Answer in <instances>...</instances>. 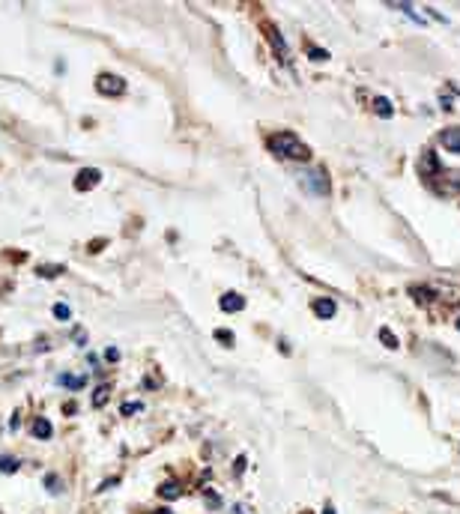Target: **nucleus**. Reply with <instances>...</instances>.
Instances as JSON below:
<instances>
[{
  "label": "nucleus",
  "instance_id": "obj_3",
  "mask_svg": "<svg viewBox=\"0 0 460 514\" xmlns=\"http://www.w3.org/2000/svg\"><path fill=\"white\" fill-rule=\"evenodd\" d=\"M96 90H99L102 96H123V93H126V81H123L119 75L102 72V75L96 78Z\"/></svg>",
  "mask_w": 460,
  "mask_h": 514
},
{
  "label": "nucleus",
  "instance_id": "obj_4",
  "mask_svg": "<svg viewBox=\"0 0 460 514\" xmlns=\"http://www.w3.org/2000/svg\"><path fill=\"white\" fill-rule=\"evenodd\" d=\"M260 30L266 33V39H269V45H272L275 51L281 54V60H290V48H287V42H284V36H281V30L275 27L272 21H263V24H260Z\"/></svg>",
  "mask_w": 460,
  "mask_h": 514
},
{
  "label": "nucleus",
  "instance_id": "obj_32",
  "mask_svg": "<svg viewBox=\"0 0 460 514\" xmlns=\"http://www.w3.org/2000/svg\"><path fill=\"white\" fill-rule=\"evenodd\" d=\"M302 514H308V511H302Z\"/></svg>",
  "mask_w": 460,
  "mask_h": 514
},
{
  "label": "nucleus",
  "instance_id": "obj_14",
  "mask_svg": "<svg viewBox=\"0 0 460 514\" xmlns=\"http://www.w3.org/2000/svg\"><path fill=\"white\" fill-rule=\"evenodd\" d=\"M108 394H111V386H99L93 392V407H105L108 404Z\"/></svg>",
  "mask_w": 460,
  "mask_h": 514
},
{
  "label": "nucleus",
  "instance_id": "obj_2",
  "mask_svg": "<svg viewBox=\"0 0 460 514\" xmlns=\"http://www.w3.org/2000/svg\"><path fill=\"white\" fill-rule=\"evenodd\" d=\"M299 183L314 197H326L329 194V173H326V168H305L299 173Z\"/></svg>",
  "mask_w": 460,
  "mask_h": 514
},
{
  "label": "nucleus",
  "instance_id": "obj_9",
  "mask_svg": "<svg viewBox=\"0 0 460 514\" xmlns=\"http://www.w3.org/2000/svg\"><path fill=\"white\" fill-rule=\"evenodd\" d=\"M245 308V299L239 293H224L222 296V311H242Z\"/></svg>",
  "mask_w": 460,
  "mask_h": 514
},
{
  "label": "nucleus",
  "instance_id": "obj_6",
  "mask_svg": "<svg viewBox=\"0 0 460 514\" xmlns=\"http://www.w3.org/2000/svg\"><path fill=\"white\" fill-rule=\"evenodd\" d=\"M439 147L448 150V153H460V129H443L439 132Z\"/></svg>",
  "mask_w": 460,
  "mask_h": 514
},
{
  "label": "nucleus",
  "instance_id": "obj_1",
  "mask_svg": "<svg viewBox=\"0 0 460 514\" xmlns=\"http://www.w3.org/2000/svg\"><path fill=\"white\" fill-rule=\"evenodd\" d=\"M266 147H269V153L278 155V159H287V162H311V150H308V144H302L299 137L293 135V132H278L266 141Z\"/></svg>",
  "mask_w": 460,
  "mask_h": 514
},
{
  "label": "nucleus",
  "instance_id": "obj_5",
  "mask_svg": "<svg viewBox=\"0 0 460 514\" xmlns=\"http://www.w3.org/2000/svg\"><path fill=\"white\" fill-rule=\"evenodd\" d=\"M439 171H443V162L436 159V153H433V150H425V153H422V159H418V173H422V176H427V180H433V176H436Z\"/></svg>",
  "mask_w": 460,
  "mask_h": 514
},
{
  "label": "nucleus",
  "instance_id": "obj_21",
  "mask_svg": "<svg viewBox=\"0 0 460 514\" xmlns=\"http://www.w3.org/2000/svg\"><path fill=\"white\" fill-rule=\"evenodd\" d=\"M36 272H39V278H54V275L63 272V266H39Z\"/></svg>",
  "mask_w": 460,
  "mask_h": 514
},
{
  "label": "nucleus",
  "instance_id": "obj_22",
  "mask_svg": "<svg viewBox=\"0 0 460 514\" xmlns=\"http://www.w3.org/2000/svg\"><path fill=\"white\" fill-rule=\"evenodd\" d=\"M206 505L215 511V508H222V497L215 493V490H206Z\"/></svg>",
  "mask_w": 460,
  "mask_h": 514
},
{
  "label": "nucleus",
  "instance_id": "obj_27",
  "mask_svg": "<svg viewBox=\"0 0 460 514\" xmlns=\"http://www.w3.org/2000/svg\"><path fill=\"white\" fill-rule=\"evenodd\" d=\"M233 472H236V476H242V472H245V458H242V454L236 458V469H233Z\"/></svg>",
  "mask_w": 460,
  "mask_h": 514
},
{
  "label": "nucleus",
  "instance_id": "obj_31",
  "mask_svg": "<svg viewBox=\"0 0 460 514\" xmlns=\"http://www.w3.org/2000/svg\"><path fill=\"white\" fill-rule=\"evenodd\" d=\"M457 329H460V320H457Z\"/></svg>",
  "mask_w": 460,
  "mask_h": 514
},
{
  "label": "nucleus",
  "instance_id": "obj_13",
  "mask_svg": "<svg viewBox=\"0 0 460 514\" xmlns=\"http://www.w3.org/2000/svg\"><path fill=\"white\" fill-rule=\"evenodd\" d=\"M57 383H60V386H66V389H81L87 380H84V377H72V374H60V377H57Z\"/></svg>",
  "mask_w": 460,
  "mask_h": 514
},
{
  "label": "nucleus",
  "instance_id": "obj_19",
  "mask_svg": "<svg viewBox=\"0 0 460 514\" xmlns=\"http://www.w3.org/2000/svg\"><path fill=\"white\" fill-rule=\"evenodd\" d=\"M45 487H48L51 493H60V490H63V484H60V479H57L54 472H48V476H45Z\"/></svg>",
  "mask_w": 460,
  "mask_h": 514
},
{
  "label": "nucleus",
  "instance_id": "obj_18",
  "mask_svg": "<svg viewBox=\"0 0 460 514\" xmlns=\"http://www.w3.org/2000/svg\"><path fill=\"white\" fill-rule=\"evenodd\" d=\"M308 57H311L314 63H326V60H329V51H326V48H308Z\"/></svg>",
  "mask_w": 460,
  "mask_h": 514
},
{
  "label": "nucleus",
  "instance_id": "obj_20",
  "mask_svg": "<svg viewBox=\"0 0 460 514\" xmlns=\"http://www.w3.org/2000/svg\"><path fill=\"white\" fill-rule=\"evenodd\" d=\"M379 341L386 344V347H392V350H397V338H394L389 329H379Z\"/></svg>",
  "mask_w": 460,
  "mask_h": 514
},
{
  "label": "nucleus",
  "instance_id": "obj_15",
  "mask_svg": "<svg viewBox=\"0 0 460 514\" xmlns=\"http://www.w3.org/2000/svg\"><path fill=\"white\" fill-rule=\"evenodd\" d=\"M18 469V458L12 454H0V472H15Z\"/></svg>",
  "mask_w": 460,
  "mask_h": 514
},
{
  "label": "nucleus",
  "instance_id": "obj_12",
  "mask_svg": "<svg viewBox=\"0 0 460 514\" xmlns=\"http://www.w3.org/2000/svg\"><path fill=\"white\" fill-rule=\"evenodd\" d=\"M158 493H162V497H165V499H176V497H179V493H183V487H179V481H165V484H162V487H158Z\"/></svg>",
  "mask_w": 460,
  "mask_h": 514
},
{
  "label": "nucleus",
  "instance_id": "obj_17",
  "mask_svg": "<svg viewBox=\"0 0 460 514\" xmlns=\"http://www.w3.org/2000/svg\"><path fill=\"white\" fill-rule=\"evenodd\" d=\"M392 6H394V9H401V12H407V15L412 18V21H415V24H425V18H422V15H415V9H412L409 3H392Z\"/></svg>",
  "mask_w": 460,
  "mask_h": 514
},
{
  "label": "nucleus",
  "instance_id": "obj_24",
  "mask_svg": "<svg viewBox=\"0 0 460 514\" xmlns=\"http://www.w3.org/2000/svg\"><path fill=\"white\" fill-rule=\"evenodd\" d=\"M54 317L57 320H69V305H54Z\"/></svg>",
  "mask_w": 460,
  "mask_h": 514
},
{
  "label": "nucleus",
  "instance_id": "obj_25",
  "mask_svg": "<svg viewBox=\"0 0 460 514\" xmlns=\"http://www.w3.org/2000/svg\"><path fill=\"white\" fill-rule=\"evenodd\" d=\"M105 359H108V362H117V359H119L117 347H108V350H105Z\"/></svg>",
  "mask_w": 460,
  "mask_h": 514
},
{
  "label": "nucleus",
  "instance_id": "obj_28",
  "mask_svg": "<svg viewBox=\"0 0 460 514\" xmlns=\"http://www.w3.org/2000/svg\"><path fill=\"white\" fill-rule=\"evenodd\" d=\"M18 425H21V422H18V412H15V416L9 419V430H18Z\"/></svg>",
  "mask_w": 460,
  "mask_h": 514
},
{
  "label": "nucleus",
  "instance_id": "obj_30",
  "mask_svg": "<svg viewBox=\"0 0 460 514\" xmlns=\"http://www.w3.org/2000/svg\"><path fill=\"white\" fill-rule=\"evenodd\" d=\"M158 514H171V511H168V508H165V511H158Z\"/></svg>",
  "mask_w": 460,
  "mask_h": 514
},
{
  "label": "nucleus",
  "instance_id": "obj_16",
  "mask_svg": "<svg viewBox=\"0 0 460 514\" xmlns=\"http://www.w3.org/2000/svg\"><path fill=\"white\" fill-rule=\"evenodd\" d=\"M409 296L418 302H427V299H433V290L430 287H409Z\"/></svg>",
  "mask_w": 460,
  "mask_h": 514
},
{
  "label": "nucleus",
  "instance_id": "obj_26",
  "mask_svg": "<svg viewBox=\"0 0 460 514\" xmlns=\"http://www.w3.org/2000/svg\"><path fill=\"white\" fill-rule=\"evenodd\" d=\"M135 410H141V404H123V416H132Z\"/></svg>",
  "mask_w": 460,
  "mask_h": 514
},
{
  "label": "nucleus",
  "instance_id": "obj_23",
  "mask_svg": "<svg viewBox=\"0 0 460 514\" xmlns=\"http://www.w3.org/2000/svg\"><path fill=\"white\" fill-rule=\"evenodd\" d=\"M215 338H218L222 344H227V347H233V332H224V329H218V332H215Z\"/></svg>",
  "mask_w": 460,
  "mask_h": 514
},
{
  "label": "nucleus",
  "instance_id": "obj_29",
  "mask_svg": "<svg viewBox=\"0 0 460 514\" xmlns=\"http://www.w3.org/2000/svg\"><path fill=\"white\" fill-rule=\"evenodd\" d=\"M323 514H335V505H332V502H326V508H323Z\"/></svg>",
  "mask_w": 460,
  "mask_h": 514
},
{
  "label": "nucleus",
  "instance_id": "obj_10",
  "mask_svg": "<svg viewBox=\"0 0 460 514\" xmlns=\"http://www.w3.org/2000/svg\"><path fill=\"white\" fill-rule=\"evenodd\" d=\"M374 111H376V117H383V120H389V117L394 114L392 102H389L386 96H376V99H374Z\"/></svg>",
  "mask_w": 460,
  "mask_h": 514
},
{
  "label": "nucleus",
  "instance_id": "obj_11",
  "mask_svg": "<svg viewBox=\"0 0 460 514\" xmlns=\"http://www.w3.org/2000/svg\"><path fill=\"white\" fill-rule=\"evenodd\" d=\"M51 433H54V428H51L48 419H36L33 422V437H39V440H51Z\"/></svg>",
  "mask_w": 460,
  "mask_h": 514
},
{
  "label": "nucleus",
  "instance_id": "obj_8",
  "mask_svg": "<svg viewBox=\"0 0 460 514\" xmlns=\"http://www.w3.org/2000/svg\"><path fill=\"white\" fill-rule=\"evenodd\" d=\"M99 180H102V171H96V168H87V171H81L78 176H75V189H78V191H87V189H93Z\"/></svg>",
  "mask_w": 460,
  "mask_h": 514
},
{
  "label": "nucleus",
  "instance_id": "obj_7",
  "mask_svg": "<svg viewBox=\"0 0 460 514\" xmlns=\"http://www.w3.org/2000/svg\"><path fill=\"white\" fill-rule=\"evenodd\" d=\"M311 308H314V314H317L320 320H332V317H335V311H338V305H335V299L323 296V299H314V302H311Z\"/></svg>",
  "mask_w": 460,
  "mask_h": 514
}]
</instances>
